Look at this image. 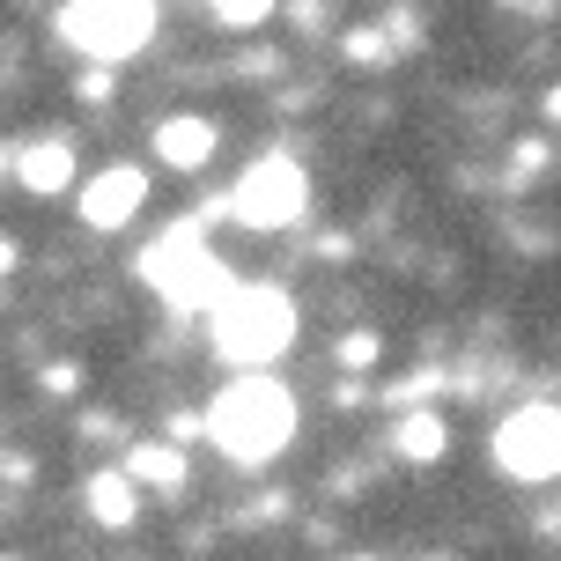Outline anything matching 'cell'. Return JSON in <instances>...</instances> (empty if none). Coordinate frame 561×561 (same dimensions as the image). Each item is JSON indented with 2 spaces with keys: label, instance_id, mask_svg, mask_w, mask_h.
<instances>
[{
  "label": "cell",
  "instance_id": "obj_3",
  "mask_svg": "<svg viewBox=\"0 0 561 561\" xmlns=\"http://www.w3.org/2000/svg\"><path fill=\"white\" fill-rule=\"evenodd\" d=\"M140 274H148V288H163L178 310H215L229 296L222 266H215V252H207V237H199L193 222L163 229V237L140 252Z\"/></svg>",
  "mask_w": 561,
  "mask_h": 561
},
{
  "label": "cell",
  "instance_id": "obj_11",
  "mask_svg": "<svg viewBox=\"0 0 561 561\" xmlns=\"http://www.w3.org/2000/svg\"><path fill=\"white\" fill-rule=\"evenodd\" d=\"M89 510H96L104 525H134V480L126 473H96L89 480Z\"/></svg>",
  "mask_w": 561,
  "mask_h": 561
},
{
  "label": "cell",
  "instance_id": "obj_1",
  "mask_svg": "<svg viewBox=\"0 0 561 561\" xmlns=\"http://www.w3.org/2000/svg\"><path fill=\"white\" fill-rule=\"evenodd\" d=\"M207 436H215V450H229L237 466H259V458H274V450L296 436V399H288V385L244 377V385H229V392L207 407Z\"/></svg>",
  "mask_w": 561,
  "mask_h": 561
},
{
  "label": "cell",
  "instance_id": "obj_9",
  "mask_svg": "<svg viewBox=\"0 0 561 561\" xmlns=\"http://www.w3.org/2000/svg\"><path fill=\"white\" fill-rule=\"evenodd\" d=\"M15 178H23L30 193H59V185L75 178L67 140H23V148H15Z\"/></svg>",
  "mask_w": 561,
  "mask_h": 561
},
{
  "label": "cell",
  "instance_id": "obj_15",
  "mask_svg": "<svg viewBox=\"0 0 561 561\" xmlns=\"http://www.w3.org/2000/svg\"><path fill=\"white\" fill-rule=\"evenodd\" d=\"M547 112H554V126H561V89H554V96H547Z\"/></svg>",
  "mask_w": 561,
  "mask_h": 561
},
{
  "label": "cell",
  "instance_id": "obj_7",
  "mask_svg": "<svg viewBox=\"0 0 561 561\" xmlns=\"http://www.w3.org/2000/svg\"><path fill=\"white\" fill-rule=\"evenodd\" d=\"M140 199H148V170L118 163V170H104V178L82 185V222L89 229H118V222H134Z\"/></svg>",
  "mask_w": 561,
  "mask_h": 561
},
{
  "label": "cell",
  "instance_id": "obj_8",
  "mask_svg": "<svg viewBox=\"0 0 561 561\" xmlns=\"http://www.w3.org/2000/svg\"><path fill=\"white\" fill-rule=\"evenodd\" d=\"M156 156H163L170 170H199L215 156V126H207V118H163V126H156Z\"/></svg>",
  "mask_w": 561,
  "mask_h": 561
},
{
  "label": "cell",
  "instance_id": "obj_14",
  "mask_svg": "<svg viewBox=\"0 0 561 561\" xmlns=\"http://www.w3.org/2000/svg\"><path fill=\"white\" fill-rule=\"evenodd\" d=\"M369 355H377V340H369V333H347V340H340V363H347V369H363Z\"/></svg>",
  "mask_w": 561,
  "mask_h": 561
},
{
  "label": "cell",
  "instance_id": "obj_2",
  "mask_svg": "<svg viewBox=\"0 0 561 561\" xmlns=\"http://www.w3.org/2000/svg\"><path fill=\"white\" fill-rule=\"evenodd\" d=\"M296 340V310L280 288H229L222 304H215V347H222V363H274L280 347Z\"/></svg>",
  "mask_w": 561,
  "mask_h": 561
},
{
  "label": "cell",
  "instance_id": "obj_4",
  "mask_svg": "<svg viewBox=\"0 0 561 561\" xmlns=\"http://www.w3.org/2000/svg\"><path fill=\"white\" fill-rule=\"evenodd\" d=\"M156 30V0H67L59 8V45H75L96 67L134 59Z\"/></svg>",
  "mask_w": 561,
  "mask_h": 561
},
{
  "label": "cell",
  "instance_id": "obj_12",
  "mask_svg": "<svg viewBox=\"0 0 561 561\" xmlns=\"http://www.w3.org/2000/svg\"><path fill=\"white\" fill-rule=\"evenodd\" d=\"M436 450H444V421H436V414H407V421H399V458L428 466Z\"/></svg>",
  "mask_w": 561,
  "mask_h": 561
},
{
  "label": "cell",
  "instance_id": "obj_5",
  "mask_svg": "<svg viewBox=\"0 0 561 561\" xmlns=\"http://www.w3.org/2000/svg\"><path fill=\"white\" fill-rule=\"evenodd\" d=\"M304 199H310L304 163H288V156H259V163L237 178L229 215H237L244 229H280V222H296V215H304Z\"/></svg>",
  "mask_w": 561,
  "mask_h": 561
},
{
  "label": "cell",
  "instance_id": "obj_6",
  "mask_svg": "<svg viewBox=\"0 0 561 561\" xmlns=\"http://www.w3.org/2000/svg\"><path fill=\"white\" fill-rule=\"evenodd\" d=\"M495 466L517 480H554L561 473V407H525L495 428Z\"/></svg>",
  "mask_w": 561,
  "mask_h": 561
},
{
  "label": "cell",
  "instance_id": "obj_13",
  "mask_svg": "<svg viewBox=\"0 0 561 561\" xmlns=\"http://www.w3.org/2000/svg\"><path fill=\"white\" fill-rule=\"evenodd\" d=\"M274 8H280V0H215V23H222V30H259Z\"/></svg>",
  "mask_w": 561,
  "mask_h": 561
},
{
  "label": "cell",
  "instance_id": "obj_10",
  "mask_svg": "<svg viewBox=\"0 0 561 561\" xmlns=\"http://www.w3.org/2000/svg\"><path fill=\"white\" fill-rule=\"evenodd\" d=\"M134 480H148V488H185V458H178V444H140L134 450Z\"/></svg>",
  "mask_w": 561,
  "mask_h": 561
}]
</instances>
